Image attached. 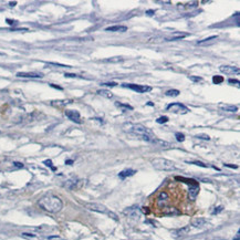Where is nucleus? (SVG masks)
Returning <instances> with one entry per match:
<instances>
[{
	"mask_svg": "<svg viewBox=\"0 0 240 240\" xmlns=\"http://www.w3.org/2000/svg\"><path fill=\"white\" fill-rule=\"evenodd\" d=\"M167 111H170L173 113H180V114H186L189 112V109H188L187 106H185L184 104L182 103H170V105L166 107Z\"/></svg>",
	"mask_w": 240,
	"mask_h": 240,
	"instance_id": "5",
	"label": "nucleus"
},
{
	"mask_svg": "<svg viewBox=\"0 0 240 240\" xmlns=\"http://www.w3.org/2000/svg\"><path fill=\"white\" fill-rule=\"evenodd\" d=\"M228 82H229L230 84H239V81H238V80H233V79H230Z\"/></svg>",
	"mask_w": 240,
	"mask_h": 240,
	"instance_id": "40",
	"label": "nucleus"
},
{
	"mask_svg": "<svg viewBox=\"0 0 240 240\" xmlns=\"http://www.w3.org/2000/svg\"><path fill=\"white\" fill-rule=\"evenodd\" d=\"M217 38H218L217 35H212V37H209V38H207V39H204V40H202V41H198V44H199V46H202V44H206L208 41L216 40Z\"/></svg>",
	"mask_w": 240,
	"mask_h": 240,
	"instance_id": "24",
	"label": "nucleus"
},
{
	"mask_svg": "<svg viewBox=\"0 0 240 240\" xmlns=\"http://www.w3.org/2000/svg\"><path fill=\"white\" fill-rule=\"evenodd\" d=\"M123 88H131L133 91L135 92H138V93H146V92H149L152 90V88L148 85H139V84H127V83H124L122 84Z\"/></svg>",
	"mask_w": 240,
	"mask_h": 240,
	"instance_id": "6",
	"label": "nucleus"
},
{
	"mask_svg": "<svg viewBox=\"0 0 240 240\" xmlns=\"http://www.w3.org/2000/svg\"><path fill=\"white\" fill-rule=\"evenodd\" d=\"M52 88H59V90H62V88H60V86H58V85H56V84H50Z\"/></svg>",
	"mask_w": 240,
	"mask_h": 240,
	"instance_id": "45",
	"label": "nucleus"
},
{
	"mask_svg": "<svg viewBox=\"0 0 240 240\" xmlns=\"http://www.w3.org/2000/svg\"><path fill=\"white\" fill-rule=\"evenodd\" d=\"M97 94L101 96H104L106 99H112L113 97V93L111 91H107V90H99L97 91Z\"/></svg>",
	"mask_w": 240,
	"mask_h": 240,
	"instance_id": "21",
	"label": "nucleus"
},
{
	"mask_svg": "<svg viewBox=\"0 0 240 240\" xmlns=\"http://www.w3.org/2000/svg\"><path fill=\"white\" fill-rule=\"evenodd\" d=\"M84 206H85V208H88V210H91V211L100 212V214H105V215H107L109 217L113 218L114 220L119 219L117 216H116V214H114L113 211H111V210L107 209V208H106L104 205L99 204V202H86Z\"/></svg>",
	"mask_w": 240,
	"mask_h": 240,
	"instance_id": "4",
	"label": "nucleus"
},
{
	"mask_svg": "<svg viewBox=\"0 0 240 240\" xmlns=\"http://www.w3.org/2000/svg\"><path fill=\"white\" fill-rule=\"evenodd\" d=\"M225 166L227 167H230V168H238L237 165H230V164H225Z\"/></svg>",
	"mask_w": 240,
	"mask_h": 240,
	"instance_id": "42",
	"label": "nucleus"
},
{
	"mask_svg": "<svg viewBox=\"0 0 240 240\" xmlns=\"http://www.w3.org/2000/svg\"><path fill=\"white\" fill-rule=\"evenodd\" d=\"M18 78H30V79H41L43 78L42 73L39 72H18Z\"/></svg>",
	"mask_w": 240,
	"mask_h": 240,
	"instance_id": "10",
	"label": "nucleus"
},
{
	"mask_svg": "<svg viewBox=\"0 0 240 240\" xmlns=\"http://www.w3.org/2000/svg\"><path fill=\"white\" fill-rule=\"evenodd\" d=\"M16 3H17V2H16V1H15V2H10V6H11V7H13V6H15Z\"/></svg>",
	"mask_w": 240,
	"mask_h": 240,
	"instance_id": "49",
	"label": "nucleus"
},
{
	"mask_svg": "<svg viewBox=\"0 0 240 240\" xmlns=\"http://www.w3.org/2000/svg\"><path fill=\"white\" fill-rule=\"evenodd\" d=\"M146 15L153 16V15H154V10H147V11H146Z\"/></svg>",
	"mask_w": 240,
	"mask_h": 240,
	"instance_id": "44",
	"label": "nucleus"
},
{
	"mask_svg": "<svg viewBox=\"0 0 240 240\" xmlns=\"http://www.w3.org/2000/svg\"><path fill=\"white\" fill-rule=\"evenodd\" d=\"M78 184H79L78 178H72V179H69L64 183V187L68 188V189H74L78 186Z\"/></svg>",
	"mask_w": 240,
	"mask_h": 240,
	"instance_id": "16",
	"label": "nucleus"
},
{
	"mask_svg": "<svg viewBox=\"0 0 240 240\" xmlns=\"http://www.w3.org/2000/svg\"><path fill=\"white\" fill-rule=\"evenodd\" d=\"M212 82L215 84H219V83H223L224 82V78L220 75H215L212 76Z\"/></svg>",
	"mask_w": 240,
	"mask_h": 240,
	"instance_id": "25",
	"label": "nucleus"
},
{
	"mask_svg": "<svg viewBox=\"0 0 240 240\" xmlns=\"http://www.w3.org/2000/svg\"><path fill=\"white\" fill-rule=\"evenodd\" d=\"M175 137L178 142H184L185 141V135L182 134V133H176L175 134Z\"/></svg>",
	"mask_w": 240,
	"mask_h": 240,
	"instance_id": "30",
	"label": "nucleus"
},
{
	"mask_svg": "<svg viewBox=\"0 0 240 240\" xmlns=\"http://www.w3.org/2000/svg\"><path fill=\"white\" fill-rule=\"evenodd\" d=\"M135 173H136V170H131V168H127V170H122V172L119 174V177H120V178H121V179H124V178H126V177L133 176V175H134Z\"/></svg>",
	"mask_w": 240,
	"mask_h": 240,
	"instance_id": "18",
	"label": "nucleus"
},
{
	"mask_svg": "<svg viewBox=\"0 0 240 240\" xmlns=\"http://www.w3.org/2000/svg\"><path fill=\"white\" fill-rule=\"evenodd\" d=\"M124 214L126 216L131 218H138L139 217V208L137 206H132V207H129L124 210Z\"/></svg>",
	"mask_w": 240,
	"mask_h": 240,
	"instance_id": "9",
	"label": "nucleus"
},
{
	"mask_svg": "<svg viewBox=\"0 0 240 240\" xmlns=\"http://www.w3.org/2000/svg\"><path fill=\"white\" fill-rule=\"evenodd\" d=\"M123 131L126 134L131 135V136L135 137L137 139H143L148 143H153V144H158L162 146H168V143L163 141H159L152 131H149L145 126H143L142 124H134V123H125L123 125Z\"/></svg>",
	"mask_w": 240,
	"mask_h": 240,
	"instance_id": "1",
	"label": "nucleus"
},
{
	"mask_svg": "<svg viewBox=\"0 0 240 240\" xmlns=\"http://www.w3.org/2000/svg\"><path fill=\"white\" fill-rule=\"evenodd\" d=\"M106 31H111V32H125L127 31V27L125 25H112L105 29Z\"/></svg>",
	"mask_w": 240,
	"mask_h": 240,
	"instance_id": "15",
	"label": "nucleus"
},
{
	"mask_svg": "<svg viewBox=\"0 0 240 240\" xmlns=\"http://www.w3.org/2000/svg\"><path fill=\"white\" fill-rule=\"evenodd\" d=\"M152 165L155 170H164V172H172L175 170V164L166 158H154L152 159Z\"/></svg>",
	"mask_w": 240,
	"mask_h": 240,
	"instance_id": "3",
	"label": "nucleus"
},
{
	"mask_svg": "<svg viewBox=\"0 0 240 240\" xmlns=\"http://www.w3.org/2000/svg\"><path fill=\"white\" fill-rule=\"evenodd\" d=\"M176 179L177 180H182V182H185L186 184H189L190 186H192V185H197V183L195 182V180H192V179H186V178H180V177H176Z\"/></svg>",
	"mask_w": 240,
	"mask_h": 240,
	"instance_id": "26",
	"label": "nucleus"
},
{
	"mask_svg": "<svg viewBox=\"0 0 240 240\" xmlns=\"http://www.w3.org/2000/svg\"><path fill=\"white\" fill-rule=\"evenodd\" d=\"M197 138H202V139H205V141H209L210 137L208 135H205V134H200V135H197Z\"/></svg>",
	"mask_w": 240,
	"mask_h": 240,
	"instance_id": "34",
	"label": "nucleus"
},
{
	"mask_svg": "<svg viewBox=\"0 0 240 240\" xmlns=\"http://www.w3.org/2000/svg\"><path fill=\"white\" fill-rule=\"evenodd\" d=\"M66 78H76L78 75H75V74H71V73H66Z\"/></svg>",
	"mask_w": 240,
	"mask_h": 240,
	"instance_id": "41",
	"label": "nucleus"
},
{
	"mask_svg": "<svg viewBox=\"0 0 240 240\" xmlns=\"http://www.w3.org/2000/svg\"><path fill=\"white\" fill-rule=\"evenodd\" d=\"M21 237L25 238V239H35V238H37V236H35V235H33V233H21Z\"/></svg>",
	"mask_w": 240,
	"mask_h": 240,
	"instance_id": "28",
	"label": "nucleus"
},
{
	"mask_svg": "<svg viewBox=\"0 0 240 240\" xmlns=\"http://www.w3.org/2000/svg\"><path fill=\"white\" fill-rule=\"evenodd\" d=\"M39 117H43V115L40 113H38V112H33V113L28 114V115H25V117H22V121L25 122V123H31V122L38 121Z\"/></svg>",
	"mask_w": 240,
	"mask_h": 240,
	"instance_id": "12",
	"label": "nucleus"
},
{
	"mask_svg": "<svg viewBox=\"0 0 240 240\" xmlns=\"http://www.w3.org/2000/svg\"><path fill=\"white\" fill-rule=\"evenodd\" d=\"M199 194V186L197 185H192L189 187V190H188V195H189V198L190 200H195L196 197L198 196Z\"/></svg>",
	"mask_w": 240,
	"mask_h": 240,
	"instance_id": "13",
	"label": "nucleus"
},
{
	"mask_svg": "<svg viewBox=\"0 0 240 240\" xmlns=\"http://www.w3.org/2000/svg\"><path fill=\"white\" fill-rule=\"evenodd\" d=\"M38 205L42 208L43 210H46L48 212L51 214H57L59 212L62 207H63V202L61 200V198H59L58 196H54V195H46L41 197L38 200Z\"/></svg>",
	"mask_w": 240,
	"mask_h": 240,
	"instance_id": "2",
	"label": "nucleus"
},
{
	"mask_svg": "<svg viewBox=\"0 0 240 240\" xmlns=\"http://www.w3.org/2000/svg\"><path fill=\"white\" fill-rule=\"evenodd\" d=\"M189 231V227H184V228H180V229H176L173 231V236L176 238L178 237H182V236H185L186 233Z\"/></svg>",
	"mask_w": 240,
	"mask_h": 240,
	"instance_id": "17",
	"label": "nucleus"
},
{
	"mask_svg": "<svg viewBox=\"0 0 240 240\" xmlns=\"http://www.w3.org/2000/svg\"><path fill=\"white\" fill-rule=\"evenodd\" d=\"M72 163H73V161H66V164H72Z\"/></svg>",
	"mask_w": 240,
	"mask_h": 240,
	"instance_id": "48",
	"label": "nucleus"
},
{
	"mask_svg": "<svg viewBox=\"0 0 240 240\" xmlns=\"http://www.w3.org/2000/svg\"><path fill=\"white\" fill-rule=\"evenodd\" d=\"M220 110H223V111H226V112H230V113H235V112L238 111V107L236 105H229V104H219L218 105Z\"/></svg>",
	"mask_w": 240,
	"mask_h": 240,
	"instance_id": "14",
	"label": "nucleus"
},
{
	"mask_svg": "<svg viewBox=\"0 0 240 240\" xmlns=\"http://www.w3.org/2000/svg\"><path fill=\"white\" fill-rule=\"evenodd\" d=\"M223 209H224V207H223V206H219V207L215 208V210H214V211H212V214H214V215H216V214H219L220 211H223Z\"/></svg>",
	"mask_w": 240,
	"mask_h": 240,
	"instance_id": "36",
	"label": "nucleus"
},
{
	"mask_svg": "<svg viewBox=\"0 0 240 240\" xmlns=\"http://www.w3.org/2000/svg\"><path fill=\"white\" fill-rule=\"evenodd\" d=\"M143 209V212H145V214H149V209L147 207H144V208H142Z\"/></svg>",
	"mask_w": 240,
	"mask_h": 240,
	"instance_id": "43",
	"label": "nucleus"
},
{
	"mask_svg": "<svg viewBox=\"0 0 240 240\" xmlns=\"http://www.w3.org/2000/svg\"><path fill=\"white\" fill-rule=\"evenodd\" d=\"M156 122L158 124L166 123V122H168V117H167V116H161V117H158V119L156 120Z\"/></svg>",
	"mask_w": 240,
	"mask_h": 240,
	"instance_id": "32",
	"label": "nucleus"
},
{
	"mask_svg": "<svg viewBox=\"0 0 240 240\" xmlns=\"http://www.w3.org/2000/svg\"><path fill=\"white\" fill-rule=\"evenodd\" d=\"M7 22L9 23V25H15L13 22H16V21H12V20H9V19H7Z\"/></svg>",
	"mask_w": 240,
	"mask_h": 240,
	"instance_id": "46",
	"label": "nucleus"
},
{
	"mask_svg": "<svg viewBox=\"0 0 240 240\" xmlns=\"http://www.w3.org/2000/svg\"><path fill=\"white\" fill-rule=\"evenodd\" d=\"M43 163H44V164H46L47 166L50 167V168H51V170H57L56 167H54V166H53V165H52V162H51L50 159H48V161H44V162H43Z\"/></svg>",
	"mask_w": 240,
	"mask_h": 240,
	"instance_id": "33",
	"label": "nucleus"
},
{
	"mask_svg": "<svg viewBox=\"0 0 240 240\" xmlns=\"http://www.w3.org/2000/svg\"><path fill=\"white\" fill-rule=\"evenodd\" d=\"M189 79L192 80V81H194V82H200V81H202V79L199 78V76H189Z\"/></svg>",
	"mask_w": 240,
	"mask_h": 240,
	"instance_id": "35",
	"label": "nucleus"
},
{
	"mask_svg": "<svg viewBox=\"0 0 240 240\" xmlns=\"http://www.w3.org/2000/svg\"><path fill=\"white\" fill-rule=\"evenodd\" d=\"M47 239L48 240H59L60 237H59V236H51V237H48Z\"/></svg>",
	"mask_w": 240,
	"mask_h": 240,
	"instance_id": "38",
	"label": "nucleus"
},
{
	"mask_svg": "<svg viewBox=\"0 0 240 240\" xmlns=\"http://www.w3.org/2000/svg\"><path fill=\"white\" fill-rule=\"evenodd\" d=\"M66 115L68 119H70L72 122H75V123H81V117H80V113L78 111H71L68 110L66 111Z\"/></svg>",
	"mask_w": 240,
	"mask_h": 240,
	"instance_id": "11",
	"label": "nucleus"
},
{
	"mask_svg": "<svg viewBox=\"0 0 240 240\" xmlns=\"http://www.w3.org/2000/svg\"><path fill=\"white\" fill-rule=\"evenodd\" d=\"M168 200H170V197H168V194L166 192H161L157 196V205H158L159 208H164L167 206L168 204Z\"/></svg>",
	"mask_w": 240,
	"mask_h": 240,
	"instance_id": "7",
	"label": "nucleus"
},
{
	"mask_svg": "<svg viewBox=\"0 0 240 240\" xmlns=\"http://www.w3.org/2000/svg\"><path fill=\"white\" fill-rule=\"evenodd\" d=\"M206 224V220L204 218H195L192 221V226L195 228H202Z\"/></svg>",
	"mask_w": 240,
	"mask_h": 240,
	"instance_id": "19",
	"label": "nucleus"
},
{
	"mask_svg": "<svg viewBox=\"0 0 240 240\" xmlns=\"http://www.w3.org/2000/svg\"><path fill=\"white\" fill-rule=\"evenodd\" d=\"M101 85H104V86H116L117 84L115 82H106V83H102Z\"/></svg>",
	"mask_w": 240,
	"mask_h": 240,
	"instance_id": "37",
	"label": "nucleus"
},
{
	"mask_svg": "<svg viewBox=\"0 0 240 240\" xmlns=\"http://www.w3.org/2000/svg\"><path fill=\"white\" fill-rule=\"evenodd\" d=\"M187 33H178V32H175L174 35L170 37V38H165L166 41H174V40H178V39H182V38H185V37H187Z\"/></svg>",
	"mask_w": 240,
	"mask_h": 240,
	"instance_id": "20",
	"label": "nucleus"
},
{
	"mask_svg": "<svg viewBox=\"0 0 240 240\" xmlns=\"http://www.w3.org/2000/svg\"><path fill=\"white\" fill-rule=\"evenodd\" d=\"M187 163H189V164H195V165H197V166L204 167V168H207V167H208L206 164H204V163H202V162H198V161H194V162H187Z\"/></svg>",
	"mask_w": 240,
	"mask_h": 240,
	"instance_id": "31",
	"label": "nucleus"
},
{
	"mask_svg": "<svg viewBox=\"0 0 240 240\" xmlns=\"http://www.w3.org/2000/svg\"><path fill=\"white\" fill-rule=\"evenodd\" d=\"M198 5V2L194 1V2H188L187 5H178V8L180 10H184V9H190V8H195Z\"/></svg>",
	"mask_w": 240,
	"mask_h": 240,
	"instance_id": "23",
	"label": "nucleus"
},
{
	"mask_svg": "<svg viewBox=\"0 0 240 240\" xmlns=\"http://www.w3.org/2000/svg\"><path fill=\"white\" fill-rule=\"evenodd\" d=\"M115 105H116L117 107H120V109H122V111H123V112L129 111V110H133V107H132L131 105H129V104L121 103V102H115Z\"/></svg>",
	"mask_w": 240,
	"mask_h": 240,
	"instance_id": "22",
	"label": "nucleus"
},
{
	"mask_svg": "<svg viewBox=\"0 0 240 240\" xmlns=\"http://www.w3.org/2000/svg\"><path fill=\"white\" fill-rule=\"evenodd\" d=\"M123 59L122 58H112V59H107L104 62H112V63H115V62H122Z\"/></svg>",
	"mask_w": 240,
	"mask_h": 240,
	"instance_id": "29",
	"label": "nucleus"
},
{
	"mask_svg": "<svg viewBox=\"0 0 240 240\" xmlns=\"http://www.w3.org/2000/svg\"><path fill=\"white\" fill-rule=\"evenodd\" d=\"M221 73H225L227 75H235V74H239V69L237 66H221L219 68Z\"/></svg>",
	"mask_w": 240,
	"mask_h": 240,
	"instance_id": "8",
	"label": "nucleus"
},
{
	"mask_svg": "<svg viewBox=\"0 0 240 240\" xmlns=\"http://www.w3.org/2000/svg\"><path fill=\"white\" fill-rule=\"evenodd\" d=\"M167 96H178L179 95V91L178 90H170V91L166 92Z\"/></svg>",
	"mask_w": 240,
	"mask_h": 240,
	"instance_id": "27",
	"label": "nucleus"
},
{
	"mask_svg": "<svg viewBox=\"0 0 240 240\" xmlns=\"http://www.w3.org/2000/svg\"><path fill=\"white\" fill-rule=\"evenodd\" d=\"M13 165H15L16 167H18V168H22V167H23V164H22V163L15 162V163H13Z\"/></svg>",
	"mask_w": 240,
	"mask_h": 240,
	"instance_id": "39",
	"label": "nucleus"
},
{
	"mask_svg": "<svg viewBox=\"0 0 240 240\" xmlns=\"http://www.w3.org/2000/svg\"><path fill=\"white\" fill-rule=\"evenodd\" d=\"M236 240H239V231L237 233V235H236V238H235Z\"/></svg>",
	"mask_w": 240,
	"mask_h": 240,
	"instance_id": "47",
	"label": "nucleus"
}]
</instances>
